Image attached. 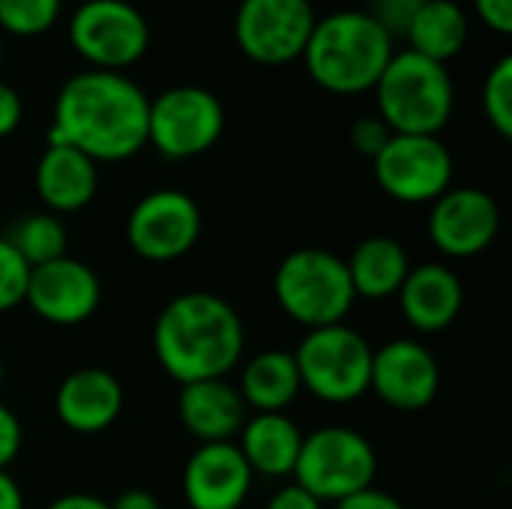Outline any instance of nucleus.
Returning a JSON list of instances; mask_svg holds the SVG:
<instances>
[{
  "mask_svg": "<svg viewBox=\"0 0 512 509\" xmlns=\"http://www.w3.org/2000/svg\"><path fill=\"white\" fill-rule=\"evenodd\" d=\"M96 186V162L69 144H48L36 162V192L54 216L87 207L96 195Z\"/></svg>",
  "mask_w": 512,
  "mask_h": 509,
  "instance_id": "nucleus-20",
  "label": "nucleus"
},
{
  "mask_svg": "<svg viewBox=\"0 0 512 509\" xmlns=\"http://www.w3.org/2000/svg\"><path fill=\"white\" fill-rule=\"evenodd\" d=\"M315 21L312 0H240L234 42L252 63L285 66L303 57Z\"/></svg>",
  "mask_w": 512,
  "mask_h": 509,
  "instance_id": "nucleus-10",
  "label": "nucleus"
},
{
  "mask_svg": "<svg viewBox=\"0 0 512 509\" xmlns=\"http://www.w3.org/2000/svg\"><path fill=\"white\" fill-rule=\"evenodd\" d=\"M372 165L378 186L402 204H432L453 183V156L438 135H390Z\"/></svg>",
  "mask_w": 512,
  "mask_h": 509,
  "instance_id": "nucleus-11",
  "label": "nucleus"
},
{
  "mask_svg": "<svg viewBox=\"0 0 512 509\" xmlns=\"http://www.w3.org/2000/svg\"><path fill=\"white\" fill-rule=\"evenodd\" d=\"M225 132V108L216 93L198 84H180L150 99L147 144L165 159H195Z\"/></svg>",
  "mask_w": 512,
  "mask_h": 509,
  "instance_id": "nucleus-9",
  "label": "nucleus"
},
{
  "mask_svg": "<svg viewBox=\"0 0 512 509\" xmlns=\"http://www.w3.org/2000/svg\"><path fill=\"white\" fill-rule=\"evenodd\" d=\"M264 509H324V504L294 483V486L279 489V492L267 501V507Z\"/></svg>",
  "mask_w": 512,
  "mask_h": 509,
  "instance_id": "nucleus-34",
  "label": "nucleus"
},
{
  "mask_svg": "<svg viewBox=\"0 0 512 509\" xmlns=\"http://www.w3.org/2000/svg\"><path fill=\"white\" fill-rule=\"evenodd\" d=\"M468 33V15L456 0H423L405 30V39L411 51L447 66V60H453L468 45Z\"/></svg>",
  "mask_w": 512,
  "mask_h": 509,
  "instance_id": "nucleus-24",
  "label": "nucleus"
},
{
  "mask_svg": "<svg viewBox=\"0 0 512 509\" xmlns=\"http://www.w3.org/2000/svg\"><path fill=\"white\" fill-rule=\"evenodd\" d=\"M303 432L288 414H255L240 429L237 450L243 453L252 474L291 477L300 456Z\"/></svg>",
  "mask_w": 512,
  "mask_h": 509,
  "instance_id": "nucleus-21",
  "label": "nucleus"
},
{
  "mask_svg": "<svg viewBox=\"0 0 512 509\" xmlns=\"http://www.w3.org/2000/svg\"><path fill=\"white\" fill-rule=\"evenodd\" d=\"M177 414L183 429L198 444H222L234 441L246 423V402L237 387L225 378L183 384L177 399Z\"/></svg>",
  "mask_w": 512,
  "mask_h": 509,
  "instance_id": "nucleus-18",
  "label": "nucleus"
},
{
  "mask_svg": "<svg viewBox=\"0 0 512 509\" xmlns=\"http://www.w3.org/2000/svg\"><path fill=\"white\" fill-rule=\"evenodd\" d=\"M237 390H240L246 408H255L258 414H285V408L303 390L294 354H288V351L255 354L246 363Z\"/></svg>",
  "mask_w": 512,
  "mask_h": 509,
  "instance_id": "nucleus-23",
  "label": "nucleus"
},
{
  "mask_svg": "<svg viewBox=\"0 0 512 509\" xmlns=\"http://www.w3.org/2000/svg\"><path fill=\"white\" fill-rule=\"evenodd\" d=\"M474 12L495 33H510L512 30V0H474Z\"/></svg>",
  "mask_w": 512,
  "mask_h": 509,
  "instance_id": "nucleus-32",
  "label": "nucleus"
},
{
  "mask_svg": "<svg viewBox=\"0 0 512 509\" xmlns=\"http://www.w3.org/2000/svg\"><path fill=\"white\" fill-rule=\"evenodd\" d=\"M441 369L432 351L414 339H393L372 351L369 390L396 411H423L435 402Z\"/></svg>",
  "mask_w": 512,
  "mask_h": 509,
  "instance_id": "nucleus-15",
  "label": "nucleus"
},
{
  "mask_svg": "<svg viewBox=\"0 0 512 509\" xmlns=\"http://www.w3.org/2000/svg\"><path fill=\"white\" fill-rule=\"evenodd\" d=\"M63 12V0H0V33L42 36Z\"/></svg>",
  "mask_w": 512,
  "mask_h": 509,
  "instance_id": "nucleus-26",
  "label": "nucleus"
},
{
  "mask_svg": "<svg viewBox=\"0 0 512 509\" xmlns=\"http://www.w3.org/2000/svg\"><path fill=\"white\" fill-rule=\"evenodd\" d=\"M0 57H3V33H0Z\"/></svg>",
  "mask_w": 512,
  "mask_h": 509,
  "instance_id": "nucleus-40",
  "label": "nucleus"
},
{
  "mask_svg": "<svg viewBox=\"0 0 512 509\" xmlns=\"http://www.w3.org/2000/svg\"><path fill=\"white\" fill-rule=\"evenodd\" d=\"M345 264H348L354 294L366 300L396 297L411 270L405 246L396 237H384V234L366 237L363 243H357V249L351 252Z\"/></svg>",
  "mask_w": 512,
  "mask_h": 509,
  "instance_id": "nucleus-22",
  "label": "nucleus"
},
{
  "mask_svg": "<svg viewBox=\"0 0 512 509\" xmlns=\"http://www.w3.org/2000/svg\"><path fill=\"white\" fill-rule=\"evenodd\" d=\"M294 363L300 372V387L321 402L348 405L369 393L372 348L345 321L309 330L294 354Z\"/></svg>",
  "mask_w": 512,
  "mask_h": 509,
  "instance_id": "nucleus-7",
  "label": "nucleus"
},
{
  "mask_svg": "<svg viewBox=\"0 0 512 509\" xmlns=\"http://www.w3.org/2000/svg\"><path fill=\"white\" fill-rule=\"evenodd\" d=\"M24 303L54 327H75L99 309L102 285L84 261L63 255L30 270Z\"/></svg>",
  "mask_w": 512,
  "mask_h": 509,
  "instance_id": "nucleus-14",
  "label": "nucleus"
},
{
  "mask_svg": "<svg viewBox=\"0 0 512 509\" xmlns=\"http://www.w3.org/2000/svg\"><path fill=\"white\" fill-rule=\"evenodd\" d=\"M27 279H30L27 261L12 249L6 237H0V312H9L18 303H24Z\"/></svg>",
  "mask_w": 512,
  "mask_h": 509,
  "instance_id": "nucleus-28",
  "label": "nucleus"
},
{
  "mask_svg": "<svg viewBox=\"0 0 512 509\" xmlns=\"http://www.w3.org/2000/svg\"><path fill=\"white\" fill-rule=\"evenodd\" d=\"M501 231L498 201L477 186L447 189L432 201L429 240L450 258H474L486 252Z\"/></svg>",
  "mask_w": 512,
  "mask_h": 509,
  "instance_id": "nucleus-13",
  "label": "nucleus"
},
{
  "mask_svg": "<svg viewBox=\"0 0 512 509\" xmlns=\"http://www.w3.org/2000/svg\"><path fill=\"white\" fill-rule=\"evenodd\" d=\"M399 306L405 321L420 333H441L447 330L465 303L462 279L444 267V264H420L411 267L402 288H399Z\"/></svg>",
  "mask_w": 512,
  "mask_h": 509,
  "instance_id": "nucleus-19",
  "label": "nucleus"
},
{
  "mask_svg": "<svg viewBox=\"0 0 512 509\" xmlns=\"http://www.w3.org/2000/svg\"><path fill=\"white\" fill-rule=\"evenodd\" d=\"M0 387H3V363H0Z\"/></svg>",
  "mask_w": 512,
  "mask_h": 509,
  "instance_id": "nucleus-39",
  "label": "nucleus"
},
{
  "mask_svg": "<svg viewBox=\"0 0 512 509\" xmlns=\"http://www.w3.org/2000/svg\"><path fill=\"white\" fill-rule=\"evenodd\" d=\"M246 330L231 303L210 291L174 297L156 318L153 351L162 369L183 387L225 378L243 357Z\"/></svg>",
  "mask_w": 512,
  "mask_h": 509,
  "instance_id": "nucleus-2",
  "label": "nucleus"
},
{
  "mask_svg": "<svg viewBox=\"0 0 512 509\" xmlns=\"http://www.w3.org/2000/svg\"><path fill=\"white\" fill-rule=\"evenodd\" d=\"M48 509H111V504H105L102 498H96V495H63V498H57V501H51Z\"/></svg>",
  "mask_w": 512,
  "mask_h": 509,
  "instance_id": "nucleus-37",
  "label": "nucleus"
},
{
  "mask_svg": "<svg viewBox=\"0 0 512 509\" xmlns=\"http://www.w3.org/2000/svg\"><path fill=\"white\" fill-rule=\"evenodd\" d=\"M150 96L126 72L84 69L54 99L48 144H69L93 162H123L147 147Z\"/></svg>",
  "mask_w": 512,
  "mask_h": 509,
  "instance_id": "nucleus-1",
  "label": "nucleus"
},
{
  "mask_svg": "<svg viewBox=\"0 0 512 509\" xmlns=\"http://www.w3.org/2000/svg\"><path fill=\"white\" fill-rule=\"evenodd\" d=\"M378 456L369 438L345 426H324L303 435L294 480L321 504H339L363 489H372Z\"/></svg>",
  "mask_w": 512,
  "mask_h": 509,
  "instance_id": "nucleus-6",
  "label": "nucleus"
},
{
  "mask_svg": "<svg viewBox=\"0 0 512 509\" xmlns=\"http://www.w3.org/2000/svg\"><path fill=\"white\" fill-rule=\"evenodd\" d=\"M204 219L192 195L180 189H156L144 195L126 222V237L144 261H177L201 237Z\"/></svg>",
  "mask_w": 512,
  "mask_h": 509,
  "instance_id": "nucleus-12",
  "label": "nucleus"
},
{
  "mask_svg": "<svg viewBox=\"0 0 512 509\" xmlns=\"http://www.w3.org/2000/svg\"><path fill=\"white\" fill-rule=\"evenodd\" d=\"M21 117H24L21 96L15 93V87H9L6 81H0V138L12 135L18 129Z\"/></svg>",
  "mask_w": 512,
  "mask_h": 509,
  "instance_id": "nucleus-33",
  "label": "nucleus"
},
{
  "mask_svg": "<svg viewBox=\"0 0 512 509\" xmlns=\"http://www.w3.org/2000/svg\"><path fill=\"white\" fill-rule=\"evenodd\" d=\"M252 477L234 441L198 444L183 471V498L189 509H240L249 498Z\"/></svg>",
  "mask_w": 512,
  "mask_h": 509,
  "instance_id": "nucleus-16",
  "label": "nucleus"
},
{
  "mask_svg": "<svg viewBox=\"0 0 512 509\" xmlns=\"http://www.w3.org/2000/svg\"><path fill=\"white\" fill-rule=\"evenodd\" d=\"M12 243V249L27 261V267H39L48 264L54 258L66 255V228L54 213H33L24 216L12 234L6 237Z\"/></svg>",
  "mask_w": 512,
  "mask_h": 509,
  "instance_id": "nucleus-25",
  "label": "nucleus"
},
{
  "mask_svg": "<svg viewBox=\"0 0 512 509\" xmlns=\"http://www.w3.org/2000/svg\"><path fill=\"white\" fill-rule=\"evenodd\" d=\"M375 102L393 135H438L453 117L456 90L444 63L405 48L393 51L384 66Z\"/></svg>",
  "mask_w": 512,
  "mask_h": 509,
  "instance_id": "nucleus-4",
  "label": "nucleus"
},
{
  "mask_svg": "<svg viewBox=\"0 0 512 509\" xmlns=\"http://www.w3.org/2000/svg\"><path fill=\"white\" fill-rule=\"evenodd\" d=\"M21 453V423L18 417L0 405V471H6Z\"/></svg>",
  "mask_w": 512,
  "mask_h": 509,
  "instance_id": "nucleus-31",
  "label": "nucleus"
},
{
  "mask_svg": "<svg viewBox=\"0 0 512 509\" xmlns=\"http://www.w3.org/2000/svg\"><path fill=\"white\" fill-rule=\"evenodd\" d=\"M393 57V36L366 9H336L315 21L303 48L309 78L336 96L375 90Z\"/></svg>",
  "mask_w": 512,
  "mask_h": 509,
  "instance_id": "nucleus-3",
  "label": "nucleus"
},
{
  "mask_svg": "<svg viewBox=\"0 0 512 509\" xmlns=\"http://www.w3.org/2000/svg\"><path fill=\"white\" fill-rule=\"evenodd\" d=\"M420 6H423V0H372V6L366 12L396 39V36H405L408 24L414 21Z\"/></svg>",
  "mask_w": 512,
  "mask_h": 509,
  "instance_id": "nucleus-29",
  "label": "nucleus"
},
{
  "mask_svg": "<svg viewBox=\"0 0 512 509\" xmlns=\"http://www.w3.org/2000/svg\"><path fill=\"white\" fill-rule=\"evenodd\" d=\"M54 408L66 429L78 435H96V432H105L120 417L123 387L105 369H96V366L75 369L57 387Z\"/></svg>",
  "mask_w": 512,
  "mask_h": 509,
  "instance_id": "nucleus-17",
  "label": "nucleus"
},
{
  "mask_svg": "<svg viewBox=\"0 0 512 509\" xmlns=\"http://www.w3.org/2000/svg\"><path fill=\"white\" fill-rule=\"evenodd\" d=\"M483 114L489 126L501 135L512 138V57H501L486 81H483Z\"/></svg>",
  "mask_w": 512,
  "mask_h": 509,
  "instance_id": "nucleus-27",
  "label": "nucleus"
},
{
  "mask_svg": "<svg viewBox=\"0 0 512 509\" xmlns=\"http://www.w3.org/2000/svg\"><path fill=\"white\" fill-rule=\"evenodd\" d=\"M111 509H162L159 504V498L156 495H150V492H144V489H129V492H123Z\"/></svg>",
  "mask_w": 512,
  "mask_h": 509,
  "instance_id": "nucleus-36",
  "label": "nucleus"
},
{
  "mask_svg": "<svg viewBox=\"0 0 512 509\" xmlns=\"http://www.w3.org/2000/svg\"><path fill=\"white\" fill-rule=\"evenodd\" d=\"M72 51L87 69L126 72L150 48V24L129 0H84L66 27Z\"/></svg>",
  "mask_w": 512,
  "mask_h": 509,
  "instance_id": "nucleus-8",
  "label": "nucleus"
},
{
  "mask_svg": "<svg viewBox=\"0 0 512 509\" xmlns=\"http://www.w3.org/2000/svg\"><path fill=\"white\" fill-rule=\"evenodd\" d=\"M390 126L378 117V114H366V117H357L354 126H351V144L360 156H369L375 159L384 144L390 141Z\"/></svg>",
  "mask_w": 512,
  "mask_h": 509,
  "instance_id": "nucleus-30",
  "label": "nucleus"
},
{
  "mask_svg": "<svg viewBox=\"0 0 512 509\" xmlns=\"http://www.w3.org/2000/svg\"><path fill=\"white\" fill-rule=\"evenodd\" d=\"M333 509H405L393 495L378 492V489H363L339 504H333Z\"/></svg>",
  "mask_w": 512,
  "mask_h": 509,
  "instance_id": "nucleus-35",
  "label": "nucleus"
},
{
  "mask_svg": "<svg viewBox=\"0 0 512 509\" xmlns=\"http://www.w3.org/2000/svg\"><path fill=\"white\" fill-rule=\"evenodd\" d=\"M0 509H24V495L9 471H0Z\"/></svg>",
  "mask_w": 512,
  "mask_h": 509,
  "instance_id": "nucleus-38",
  "label": "nucleus"
},
{
  "mask_svg": "<svg viewBox=\"0 0 512 509\" xmlns=\"http://www.w3.org/2000/svg\"><path fill=\"white\" fill-rule=\"evenodd\" d=\"M273 291L282 312L309 330L342 324L357 300L348 264L324 249L291 252L276 270Z\"/></svg>",
  "mask_w": 512,
  "mask_h": 509,
  "instance_id": "nucleus-5",
  "label": "nucleus"
}]
</instances>
